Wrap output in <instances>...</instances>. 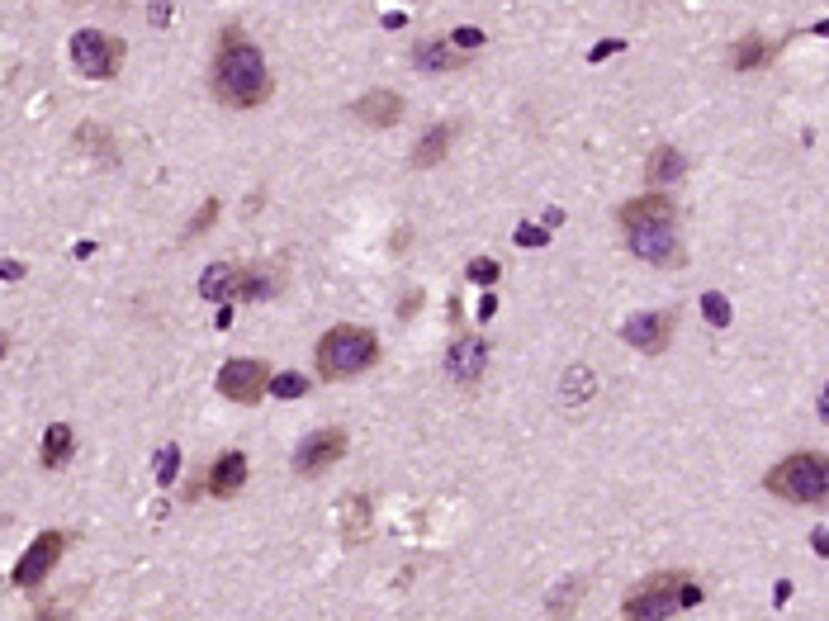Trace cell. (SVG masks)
<instances>
[{
    "instance_id": "4316f807",
    "label": "cell",
    "mask_w": 829,
    "mask_h": 621,
    "mask_svg": "<svg viewBox=\"0 0 829 621\" xmlns=\"http://www.w3.org/2000/svg\"><path fill=\"white\" fill-rule=\"evenodd\" d=\"M612 53H621V38H612V43H597L588 57H593V62H602V57H612Z\"/></svg>"
},
{
    "instance_id": "4fadbf2b",
    "label": "cell",
    "mask_w": 829,
    "mask_h": 621,
    "mask_svg": "<svg viewBox=\"0 0 829 621\" xmlns=\"http://www.w3.org/2000/svg\"><path fill=\"white\" fill-rule=\"evenodd\" d=\"M488 366V347L479 342V337H465V342H455L451 347V361H446V370H451L460 384H474L479 375H484Z\"/></svg>"
},
{
    "instance_id": "ba28073f",
    "label": "cell",
    "mask_w": 829,
    "mask_h": 621,
    "mask_svg": "<svg viewBox=\"0 0 829 621\" xmlns=\"http://www.w3.org/2000/svg\"><path fill=\"white\" fill-rule=\"evenodd\" d=\"M342 456H346V432L342 427H323V432H308V437L299 441L294 470H299V475H323V470H332Z\"/></svg>"
},
{
    "instance_id": "e0dca14e",
    "label": "cell",
    "mask_w": 829,
    "mask_h": 621,
    "mask_svg": "<svg viewBox=\"0 0 829 621\" xmlns=\"http://www.w3.org/2000/svg\"><path fill=\"white\" fill-rule=\"evenodd\" d=\"M678 176H683V152L678 147H654L645 162V181L668 185V181H678Z\"/></svg>"
},
{
    "instance_id": "8fae6325",
    "label": "cell",
    "mask_w": 829,
    "mask_h": 621,
    "mask_svg": "<svg viewBox=\"0 0 829 621\" xmlns=\"http://www.w3.org/2000/svg\"><path fill=\"white\" fill-rule=\"evenodd\" d=\"M351 114H356L365 128H394L398 119H403V100H398L394 91H365L361 100L351 105Z\"/></svg>"
},
{
    "instance_id": "ac0fdd59",
    "label": "cell",
    "mask_w": 829,
    "mask_h": 621,
    "mask_svg": "<svg viewBox=\"0 0 829 621\" xmlns=\"http://www.w3.org/2000/svg\"><path fill=\"white\" fill-rule=\"evenodd\" d=\"M233 275H237V266H223V261L204 266V275H199V294H204V299H233Z\"/></svg>"
},
{
    "instance_id": "7a4b0ae2",
    "label": "cell",
    "mask_w": 829,
    "mask_h": 621,
    "mask_svg": "<svg viewBox=\"0 0 829 621\" xmlns=\"http://www.w3.org/2000/svg\"><path fill=\"white\" fill-rule=\"evenodd\" d=\"M621 228L631 252L649 266H683V242H678V209L668 195H640L621 204Z\"/></svg>"
},
{
    "instance_id": "8992f818",
    "label": "cell",
    "mask_w": 829,
    "mask_h": 621,
    "mask_svg": "<svg viewBox=\"0 0 829 621\" xmlns=\"http://www.w3.org/2000/svg\"><path fill=\"white\" fill-rule=\"evenodd\" d=\"M72 67L91 81H114L124 67V43L100 34V29H81V34H72Z\"/></svg>"
},
{
    "instance_id": "52a82bcc",
    "label": "cell",
    "mask_w": 829,
    "mask_h": 621,
    "mask_svg": "<svg viewBox=\"0 0 829 621\" xmlns=\"http://www.w3.org/2000/svg\"><path fill=\"white\" fill-rule=\"evenodd\" d=\"M62 550H67V536L62 531H43V536H34L29 541V550L19 555V565H15V588H38L48 574H53V565L62 560Z\"/></svg>"
},
{
    "instance_id": "d4e9b609",
    "label": "cell",
    "mask_w": 829,
    "mask_h": 621,
    "mask_svg": "<svg viewBox=\"0 0 829 621\" xmlns=\"http://www.w3.org/2000/svg\"><path fill=\"white\" fill-rule=\"evenodd\" d=\"M484 43V29H455V38H451V48L460 53V48H479Z\"/></svg>"
},
{
    "instance_id": "603a6c76",
    "label": "cell",
    "mask_w": 829,
    "mask_h": 621,
    "mask_svg": "<svg viewBox=\"0 0 829 621\" xmlns=\"http://www.w3.org/2000/svg\"><path fill=\"white\" fill-rule=\"evenodd\" d=\"M176 470H181V451H176V446H162V451H157V479H162V484H176Z\"/></svg>"
},
{
    "instance_id": "3957f363",
    "label": "cell",
    "mask_w": 829,
    "mask_h": 621,
    "mask_svg": "<svg viewBox=\"0 0 829 621\" xmlns=\"http://www.w3.org/2000/svg\"><path fill=\"white\" fill-rule=\"evenodd\" d=\"M318 375L323 380H351L379 361V337L370 328H356V323H342V328L323 332L318 342Z\"/></svg>"
},
{
    "instance_id": "5bb4252c",
    "label": "cell",
    "mask_w": 829,
    "mask_h": 621,
    "mask_svg": "<svg viewBox=\"0 0 829 621\" xmlns=\"http://www.w3.org/2000/svg\"><path fill=\"white\" fill-rule=\"evenodd\" d=\"M455 147V124H432L413 147V166H436L446 162V152Z\"/></svg>"
},
{
    "instance_id": "2e32d148",
    "label": "cell",
    "mask_w": 829,
    "mask_h": 621,
    "mask_svg": "<svg viewBox=\"0 0 829 621\" xmlns=\"http://www.w3.org/2000/svg\"><path fill=\"white\" fill-rule=\"evenodd\" d=\"M72 446H76V432L67 422H53L48 437H43V465H48V470H62V465L72 460Z\"/></svg>"
},
{
    "instance_id": "7402d4cb",
    "label": "cell",
    "mask_w": 829,
    "mask_h": 621,
    "mask_svg": "<svg viewBox=\"0 0 829 621\" xmlns=\"http://www.w3.org/2000/svg\"><path fill=\"white\" fill-rule=\"evenodd\" d=\"M465 280H474V285H493V280H498V261H493V256H474V261H469L465 266Z\"/></svg>"
},
{
    "instance_id": "277c9868",
    "label": "cell",
    "mask_w": 829,
    "mask_h": 621,
    "mask_svg": "<svg viewBox=\"0 0 829 621\" xmlns=\"http://www.w3.org/2000/svg\"><path fill=\"white\" fill-rule=\"evenodd\" d=\"M702 603V588L687 574H654L626 598V621H668L673 612Z\"/></svg>"
},
{
    "instance_id": "9c48e42d",
    "label": "cell",
    "mask_w": 829,
    "mask_h": 621,
    "mask_svg": "<svg viewBox=\"0 0 829 621\" xmlns=\"http://www.w3.org/2000/svg\"><path fill=\"white\" fill-rule=\"evenodd\" d=\"M266 384H271L266 361H228V366L218 370V394L233 403H256L266 394Z\"/></svg>"
},
{
    "instance_id": "7c38bea8",
    "label": "cell",
    "mask_w": 829,
    "mask_h": 621,
    "mask_svg": "<svg viewBox=\"0 0 829 621\" xmlns=\"http://www.w3.org/2000/svg\"><path fill=\"white\" fill-rule=\"evenodd\" d=\"M242 484H247V456H242V451L218 456L214 470H209V494H214V498H233V494H242Z\"/></svg>"
},
{
    "instance_id": "30bf717a",
    "label": "cell",
    "mask_w": 829,
    "mask_h": 621,
    "mask_svg": "<svg viewBox=\"0 0 829 621\" xmlns=\"http://www.w3.org/2000/svg\"><path fill=\"white\" fill-rule=\"evenodd\" d=\"M621 337H626L635 351L659 356V351L668 347V337H673V318H668V313H635V318H626Z\"/></svg>"
},
{
    "instance_id": "f546056e",
    "label": "cell",
    "mask_w": 829,
    "mask_h": 621,
    "mask_svg": "<svg viewBox=\"0 0 829 621\" xmlns=\"http://www.w3.org/2000/svg\"><path fill=\"white\" fill-rule=\"evenodd\" d=\"M5 351H10V337H0V361H5Z\"/></svg>"
},
{
    "instance_id": "f1b7e54d",
    "label": "cell",
    "mask_w": 829,
    "mask_h": 621,
    "mask_svg": "<svg viewBox=\"0 0 829 621\" xmlns=\"http://www.w3.org/2000/svg\"><path fill=\"white\" fill-rule=\"evenodd\" d=\"M498 313V294H484V304H479V318H493Z\"/></svg>"
},
{
    "instance_id": "484cf974",
    "label": "cell",
    "mask_w": 829,
    "mask_h": 621,
    "mask_svg": "<svg viewBox=\"0 0 829 621\" xmlns=\"http://www.w3.org/2000/svg\"><path fill=\"white\" fill-rule=\"evenodd\" d=\"M517 247H545V228H531V223H522V228H517Z\"/></svg>"
},
{
    "instance_id": "6da1fadb",
    "label": "cell",
    "mask_w": 829,
    "mask_h": 621,
    "mask_svg": "<svg viewBox=\"0 0 829 621\" xmlns=\"http://www.w3.org/2000/svg\"><path fill=\"white\" fill-rule=\"evenodd\" d=\"M214 95L233 110H252L271 95V72H266V57L242 29H228L218 38L214 53Z\"/></svg>"
},
{
    "instance_id": "cb8c5ba5",
    "label": "cell",
    "mask_w": 829,
    "mask_h": 621,
    "mask_svg": "<svg viewBox=\"0 0 829 621\" xmlns=\"http://www.w3.org/2000/svg\"><path fill=\"white\" fill-rule=\"evenodd\" d=\"M214 219H218V200H204V209H199L195 219H190V228H185V238H199V233H204Z\"/></svg>"
},
{
    "instance_id": "83f0119b",
    "label": "cell",
    "mask_w": 829,
    "mask_h": 621,
    "mask_svg": "<svg viewBox=\"0 0 829 621\" xmlns=\"http://www.w3.org/2000/svg\"><path fill=\"white\" fill-rule=\"evenodd\" d=\"M24 275V261H0V280H19Z\"/></svg>"
},
{
    "instance_id": "9a60e30c",
    "label": "cell",
    "mask_w": 829,
    "mask_h": 621,
    "mask_svg": "<svg viewBox=\"0 0 829 621\" xmlns=\"http://www.w3.org/2000/svg\"><path fill=\"white\" fill-rule=\"evenodd\" d=\"M413 67L417 72H455V67H465V53H455L451 38H446V43L432 38V43H422L413 53Z\"/></svg>"
},
{
    "instance_id": "ffe728a7",
    "label": "cell",
    "mask_w": 829,
    "mask_h": 621,
    "mask_svg": "<svg viewBox=\"0 0 829 621\" xmlns=\"http://www.w3.org/2000/svg\"><path fill=\"white\" fill-rule=\"evenodd\" d=\"M266 389H271L275 399H299V394H308V380L299 375V370H285V375H271Z\"/></svg>"
},
{
    "instance_id": "44dd1931",
    "label": "cell",
    "mask_w": 829,
    "mask_h": 621,
    "mask_svg": "<svg viewBox=\"0 0 829 621\" xmlns=\"http://www.w3.org/2000/svg\"><path fill=\"white\" fill-rule=\"evenodd\" d=\"M702 313H706V323H711V328H725V323H730V299L716 294V290H706L702 294Z\"/></svg>"
},
{
    "instance_id": "d6986e66",
    "label": "cell",
    "mask_w": 829,
    "mask_h": 621,
    "mask_svg": "<svg viewBox=\"0 0 829 621\" xmlns=\"http://www.w3.org/2000/svg\"><path fill=\"white\" fill-rule=\"evenodd\" d=\"M768 57H773V43H768V38H744V43L735 48V67L739 72H749V67H763Z\"/></svg>"
},
{
    "instance_id": "5b68a950",
    "label": "cell",
    "mask_w": 829,
    "mask_h": 621,
    "mask_svg": "<svg viewBox=\"0 0 829 621\" xmlns=\"http://www.w3.org/2000/svg\"><path fill=\"white\" fill-rule=\"evenodd\" d=\"M768 494L787 503H825L829 494V460L820 451H796L768 470Z\"/></svg>"
}]
</instances>
